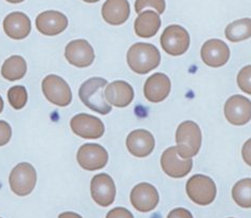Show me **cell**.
<instances>
[{"label":"cell","instance_id":"obj_1","mask_svg":"<svg viewBox=\"0 0 251 218\" xmlns=\"http://www.w3.org/2000/svg\"><path fill=\"white\" fill-rule=\"evenodd\" d=\"M127 64L137 74H147L160 64V52L154 45L137 43L127 52Z\"/></svg>","mask_w":251,"mask_h":218},{"label":"cell","instance_id":"obj_2","mask_svg":"<svg viewBox=\"0 0 251 218\" xmlns=\"http://www.w3.org/2000/svg\"><path fill=\"white\" fill-rule=\"evenodd\" d=\"M107 81L102 77H91L85 81L78 89V97L89 109L100 115H108L111 111V105L105 97V88Z\"/></svg>","mask_w":251,"mask_h":218},{"label":"cell","instance_id":"obj_3","mask_svg":"<svg viewBox=\"0 0 251 218\" xmlns=\"http://www.w3.org/2000/svg\"><path fill=\"white\" fill-rule=\"evenodd\" d=\"M177 154L182 159H192L201 146V131L193 121H184L176 130Z\"/></svg>","mask_w":251,"mask_h":218},{"label":"cell","instance_id":"obj_4","mask_svg":"<svg viewBox=\"0 0 251 218\" xmlns=\"http://www.w3.org/2000/svg\"><path fill=\"white\" fill-rule=\"evenodd\" d=\"M37 181V175L34 167L31 163L22 162L12 170L9 182L12 192L17 196H27L34 190Z\"/></svg>","mask_w":251,"mask_h":218},{"label":"cell","instance_id":"obj_5","mask_svg":"<svg viewBox=\"0 0 251 218\" xmlns=\"http://www.w3.org/2000/svg\"><path fill=\"white\" fill-rule=\"evenodd\" d=\"M186 191L189 198L200 206H208L216 197V186L210 177L204 175H194L187 182Z\"/></svg>","mask_w":251,"mask_h":218},{"label":"cell","instance_id":"obj_6","mask_svg":"<svg viewBox=\"0 0 251 218\" xmlns=\"http://www.w3.org/2000/svg\"><path fill=\"white\" fill-rule=\"evenodd\" d=\"M43 94L52 104L59 107H66L72 101V92L69 85L63 77L50 74L46 76L42 83Z\"/></svg>","mask_w":251,"mask_h":218},{"label":"cell","instance_id":"obj_7","mask_svg":"<svg viewBox=\"0 0 251 218\" xmlns=\"http://www.w3.org/2000/svg\"><path fill=\"white\" fill-rule=\"evenodd\" d=\"M162 49L168 54L179 56L186 53L190 47V35L181 25L171 24L163 31L160 37Z\"/></svg>","mask_w":251,"mask_h":218},{"label":"cell","instance_id":"obj_8","mask_svg":"<svg viewBox=\"0 0 251 218\" xmlns=\"http://www.w3.org/2000/svg\"><path fill=\"white\" fill-rule=\"evenodd\" d=\"M76 160L86 170H101L108 162V153L100 144L86 143L78 148Z\"/></svg>","mask_w":251,"mask_h":218},{"label":"cell","instance_id":"obj_9","mask_svg":"<svg viewBox=\"0 0 251 218\" xmlns=\"http://www.w3.org/2000/svg\"><path fill=\"white\" fill-rule=\"evenodd\" d=\"M225 118L234 126H243L251 120V101L249 98L235 95L225 103Z\"/></svg>","mask_w":251,"mask_h":218},{"label":"cell","instance_id":"obj_10","mask_svg":"<svg viewBox=\"0 0 251 218\" xmlns=\"http://www.w3.org/2000/svg\"><path fill=\"white\" fill-rule=\"evenodd\" d=\"M70 127L74 133L84 139H99L105 133L104 123L88 114H78L71 119Z\"/></svg>","mask_w":251,"mask_h":218},{"label":"cell","instance_id":"obj_11","mask_svg":"<svg viewBox=\"0 0 251 218\" xmlns=\"http://www.w3.org/2000/svg\"><path fill=\"white\" fill-rule=\"evenodd\" d=\"M92 199L101 207H109L116 198V186L108 174H98L90 182Z\"/></svg>","mask_w":251,"mask_h":218},{"label":"cell","instance_id":"obj_12","mask_svg":"<svg viewBox=\"0 0 251 218\" xmlns=\"http://www.w3.org/2000/svg\"><path fill=\"white\" fill-rule=\"evenodd\" d=\"M65 57L75 67L86 68L94 63L96 55L94 48L87 41L75 39L66 46Z\"/></svg>","mask_w":251,"mask_h":218},{"label":"cell","instance_id":"obj_13","mask_svg":"<svg viewBox=\"0 0 251 218\" xmlns=\"http://www.w3.org/2000/svg\"><path fill=\"white\" fill-rule=\"evenodd\" d=\"M130 202L137 211L148 213L157 207L159 202V194L154 186L142 182L131 190Z\"/></svg>","mask_w":251,"mask_h":218},{"label":"cell","instance_id":"obj_14","mask_svg":"<svg viewBox=\"0 0 251 218\" xmlns=\"http://www.w3.org/2000/svg\"><path fill=\"white\" fill-rule=\"evenodd\" d=\"M160 163L164 173L172 178L186 177L193 167L192 160L179 157L176 146H171L163 151Z\"/></svg>","mask_w":251,"mask_h":218},{"label":"cell","instance_id":"obj_15","mask_svg":"<svg viewBox=\"0 0 251 218\" xmlns=\"http://www.w3.org/2000/svg\"><path fill=\"white\" fill-rule=\"evenodd\" d=\"M202 62L209 67L219 68L226 65L230 58V49L221 39H209L201 50Z\"/></svg>","mask_w":251,"mask_h":218},{"label":"cell","instance_id":"obj_16","mask_svg":"<svg viewBox=\"0 0 251 218\" xmlns=\"http://www.w3.org/2000/svg\"><path fill=\"white\" fill-rule=\"evenodd\" d=\"M35 24L42 34L55 36L67 29L68 18L58 11H45L36 17Z\"/></svg>","mask_w":251,"mask_h":218},{"label":"cell","instance_id":"obj_17","mask_svg":"<svg viewBox=\"0 0 251 218\" xmlns=\"http://www.w3.org/2000/svg\"><path fill=\"white\" fill-rule=\"evenodd\" d=\"M126 147L135 157H148L155 148V138L147 129L133 130L126 138Z\"/></svg>","mask_w":251,"mask_h":218},{"label":"cell","instance_id":"obj_18","mask_svg":"<svg viewBox=\"0 0 251 218\" xmlns=\"http://www.w3.org/2000/svg\"><path fill=\"white\" fill-rule=\"evenodd\" d=\"M171 91V81L168 75L158 72L151 75L144 84V96L151 103H160L166 100Z\"/></svg>","mask_w":251,"mask_h":218},{"label":"cell","instance_id":"obj_19","mask_svg":"<svg viewBox=\"0 0 251 218\" xmlns=\"http://www.w3.org/2000/svg\"><path fill=\"white\" fill-rule=\"evenodd\" d=\"M30 18L23 12H13L4 18L3 30L5 34L15 41H22L31 32Z\"/></svg>","mask_w":251,"mask_h":218},{"label":"cell","instance_id":"obj_20","mask_svg":"<svg viewBox=\"0 0 251 218\" xmlns=\"http://www.w3.org/2000/svg\"><path fill=\"white\" fill-rule=\"evenodd\" d=\"M134 89L124 81H115L107 84L105 88V97L106 101L119 108L127 107L134 100Z\"/></svg>","mask_w":251,"mask_h":218},{"label":"cell","instance_id":"obj_21","mask_svg":"<svg viewBox=\"0 0 251 218\" xmlns=\"http://www.w3.org/2000/svg\"><path fill=\"white\" fill-rule=\"evenodd\" d=\"M130 15V6L127 0H106L102 6V16L107 24L120 25Z\"/></svg>","mask_w":251,"mask_h":218},{"label":"cell","instance_id":"obj_22","mask_svg":"<svg viewBox=\"0 0 251 218\" xmlns=\"http://www.w3.org/2000/svg\"><path fill=\"white\" fill-rule=\"evenodd\" d=\"M161 27V19L159 14L154 11L141 12L135 21L136 34L142 38H151L157 34Z\"/></svg>","mask_w":251,"mask_h":218},{"label":"cell","instance_id":"obj_23","mask_svg":"<svg viewBox=\"0 0 251 218\" xmlns=\"http://www.w3.org/2000/svg\"><path fill=\"white\" fill-rule=\"evenodd\" d=\"M27 73V63L23 56L13 55L5 59L1 67V75L10 82H15Z\"/></svg>","mask_w":251,"mask_h":218},{"label":"cell","instance_id":"obj_24","mask_svg":"<svg viewBox=\"0 0 251 218\" xmlns=\"http://www.w3.org/2000/svg\"><path fill=\"white\" fill-rule=\"evenodd\" d=\"M225 35L228 41L232 43L246 41L251 37V19L242 18L231 23L225 30Z\"/></svg>","mask_w":251,"mask_h":218},{"label":"cell","instance_id":"obj_25","mask_svg":"<svg viewBox=\"0 0 251 218\" xmlns=\"http://www.w3.org/2000/svg\"><path fill=\"white\" fill-rule=\"evenodd\" d=\"M232 198L237 206L244 209L251 208V178H244L234 184Z\"/></svg>","mask_w":251,"mask_h":218},{"label":"cell","instance_id":"obj_26","mask_svg":"<svg viewBox=\"0 0 251 218\" xmlns=\"http://www.w3.org/2000/svg\"><path fill=\"white\" fill-rule=\"evenodd\" d=\"M8 100L11 106L14 109H23L28 102V92L22 85L13 86L9 89Z\"/></svg>","mask_w":251,"mask_h":218},{"label":"cell","instance_id":"obj_27","mask_svg":"<svg viewBox=\"0 0 251 218\" xmlns=\"http://www.w3.org/2000/svg\"><path fill=\"white\" fill-rule=\"evenodd\" d=\"M147 8H153L158 14H162L166 10V0H136L135 10L138 14Z\"/></svg>","mask_w":251,"mask_h":218},{"label":"cell","instance_id":"obj_28","mask_svg":"<svg viewBox=\"0 0 251 218\" xmlns=\"http://www.w3.org/2000/svg\"><path fill=\"white\" fill-rule=\"evenodd\" d=\"M236 80L240 89L245 94L251 96V65L245 66L241 69Z\"/></svg>","mask_w":251,"mask_h":218},{"label":"cell","instance_id":"obj_29","mask_svg":"<svg viewBox=\"0 0 251 218\" xmlns=\"http://www.w3.org/2000/svg\"><path fill=\"white\" fill-rule=\"evenodd\" d=\"M12 137V128L10 124L5 121L0 120V146L8 144Z\"/></svg>","mask_w":251,"mask_h":218},{"label":"cell","instance_id":"obj_30","mask_svg":"<svg viewBox=\"0 0 251 218\" xmlns=\"http://www.w3.org/2000/svg\"><path fill=\"white\" fill-rule=\"evenodd\" d=\"M106 218H134V215L127 209L118 207L110 210L106 215Z\"/></svg>","mask_w":251,"mask_h":218},{"label":"cell","instance_id":"obj_31","mask_svg":"<svg viewBox=\"0 0 251 218\" xmlns=\"http://www.w3.org/2000/svg\"><path fill=\"white\" fill-rule=\"evenodd\" d=\"M168 218H193V215L187 209L177 208L171 211L168 215Z\"/></svg>","mask_w":251,"mask_h":218},{"label":"cell","instance_id":"obj_32","mask_svg":"<svg viewBox=\"0 0 251 218\" xmlns=\"http://www.w3.org/2000/svg\"><path fill=\"white\" fill-rule=\"evenodd\" d=\"M242 157L245 163L249 165V167H251V138L243 145Z\"/></svg>","mask_w":251,"mask_h":218},{"label":"cell","instance_id":"obj_33","mask_svg":"<svg viewBox=\"0 0 251 218\" xmlns=\"http://www.w3.org/2000/svg\"><path fill=\"white\" fill-rule=\"evenodd\" d=\"M58 218H83L80 214H76L75 212H64L59 214Z\"/></svg>","mask_w":251,"mask_h":218},{"label":"cell","instance_id":"obj_34","mask_svg":"<svg viewBox=\"0 0 251 218\" xmlns=\"http://www.w3.org/2000/svg\"><path fill=\"white\" fill-rule=\"evenodd\" d=\"M3 107H4L3 100H2V97H0V114H1V112H2V110H3Z\"/></svg>","mask_w":251,"mask_h":218},{"label":"cell","instance_id":"obj_35","mask_svg":"<svg viewBox=\"0 0 251 218\" xmlns=\"http://www.w3.org/2000/svg\"><path fill=\"white\" fill-rule=\"evenodd\" d=\"M6 1L10 3H21V2L25 1V0H6Z\"/></svg>","mask_w":251,"mask_h":218},{"label":"cell","instance_id":"obj_36","mask_svg":"<svg viewBox=\"0 0 251 218\" xmlns=\"http://www.w3.org/2000/svg\"><path fill=\"white\" fill-rule=\"evenodd\" d=\"M83 1H85V2H88V3H95V2L100 1V0H83Z\"/></svg>","mask_w":251,"mask_h":218},{"label":"cell","instance_id":"obj_37","mask_svg":"<svg viewBox=\"0 0 251 218\" xmlns=\"http://www.w3.org/2000/svg\"><path fill=\"white\" fill-rule=\"evenodd\" d=\"M0 218H1V217H0Z\"/></svg>","mask_w":251,"mask_h":218}]
</instances>
